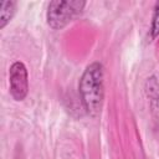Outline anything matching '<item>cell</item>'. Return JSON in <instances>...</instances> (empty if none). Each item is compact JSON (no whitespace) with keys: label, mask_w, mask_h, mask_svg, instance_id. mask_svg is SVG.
Wrapping results in <instances>:
<instances>
[{"label":"cell","mask_w":159,"mask_h":159,"mask_svg":"<svg viewBox=\"0 0 159 159\" xmlns=\"http://www.w3.org/2000/svg\"><path fill=\"white\" fill-rule=\"evenodd\" d=\"M78 92L86 112L89 116H97L104 99V67L99 61L84 68L78 82Z\"/></svg>","instance_id":"cell-1"},{"label":"cell","mask_w":159,"mask_h":159,"mask_svg":"<svg viewBox=\"0 0 159 159\" xmlns=\"http://www.w3.org/2000/svg\"><path fill=\"white\" fill-rule=\"evenodd\" d=\"M86 1L81 0H55L47 6L46 20L50 27L60 30L76 19L84 9Z\"/></svg>","instance_id":"cell-2"},{"label":"cell","mask_w":159,"mask_h":159,"mask_svg":"<svg viewBox=\"0 0 159 159\" xmlns=\"http://www.w3.org/2000/svg\"><path fill=\"white\" fill-rule=\"evenodd\" d=\"M9 86L11 97L20 102L24 101L29 93V73L24 62L16 61L9 70Z\"/></svg>","instance_id":"cell-3"},{"label":"cell","mask_w":159,"mask_h":159,"mask_svg":"<svg viewBox=\"0 0 159 159\" xmlns=\"http://www.w3.org/2000/svg\"><path fill=\"white\" fill-rule=\"evenodd\" d=\"M16 12V2L7 0L0 2V29H4Z\"/></svg>","instance_id":"cell-4"},{"label":"cell","mask_w":159,"mask_h":159,"mask_svg":"<svg viewBox=\"0 0 159 159\" xmlns=\"http://www.w3.org/2000/svg\"><path fill=\"white\" fill-rule=\"evenodd\" d=\"M159 36V1L154 5V11L152 16V25H150V37L154 40Z\"/></svg>","instance_id":"cell-5"}]
</instances>
